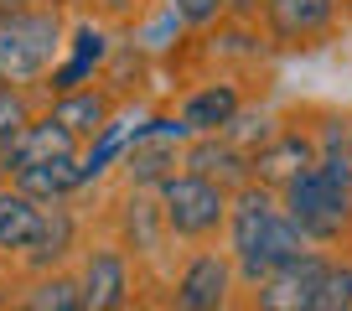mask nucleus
Wrapping results in <instances>:
<instances>
[{
    "instance_id": "a878e982",
    "label": "nucleus",
    "mask_w": 352,
    "mask_h": 311,
    "mask_svg": "<svg viewBox=\"0 0 352 311\" xmlns=\"http://www.w3.org/2000/svg\"><path fill=\"white\" fill-rule=\"evenodd\" d=\"M26 6H36V0H0V16H11V11H26Z\"/></svg>"
},
{
    "instance_id": "6ab92c4d",
    "label": "nucleus",
    "mask_w": 352,
    "mask_h": 311,
    "mask_svg": "<svg viewBox=\"0 0 352 311\" xmlns=\"http://www.w3.org/2000/svg\"><path fill=\"white\" fill-rule=\"evenodd\" d=\"M130 130H135V120H124V114H120L99 140L83 145V156H78V187H99V182L120 167V156L130 151Z\"/></svg>"
},
{
    "instance_id": "393cba45",
    "label": "nucleus",
    "mask_w": 352,
    "mask_h": 311,
    "mask_svg": "<svg viewBox=\"0 0 352 311\" xmlns=\"http://www.w3.org/2000/svg\"><path fill=\"white\" fill-rule=\"evenodd\" d=\"M259 11H264V0H228V16H243V21L259 16Z\"/></svg>"
},
{
    "instance_id": "1a4fd4ad",
    "label": "nucleus",
    "mask_w": 352,
    "mask_h": 311,
    "mask_svg": "<svg viewBox=\"0 0 352 311\" xmlns=\"http://www.w3.org/2000/svg\"><path fill=\"white\" fill-rule=\"evenodd\" d=\"M311 167H316V135L280 125V130L249 156V182H259V187H270V192H285L290 182H296L300 171H311Z\"/></svg>"
},
{
    "instance_id": "6e6552de",
    "label": "nucleus",
    "mask_w": 352,
    "mask_h": 311,
    "mask_svg": "<svg viewBox=\"0 0 352 311\" xmlns=\"http://www.w3.org/2000/svg\"><path fill=\"white\" fill-rule=\"evenodd\" d=\"M114 244L135 259V265H161L171 255V233H166V218H161V202L155 192H130L124 187L120 208H114Z\"/></svg>"
},
{
    "instance_id": "dca6fc26",
    "label": "nucleus",
    "mask_w": 352,
    "mask_h": 311,
    "mask_svg": "<svg viewBox=\"0 0 352 311\" xmlns=\"http://www.w3.org/2000/svg\"><path fill=\"white\" fill-rule=\"evenodd\" d=\"M182 171L208 177V182H218V187H228V192L249 187V156H243L233 140H223V135H197V140H187Z\"/></svg>"
},
{
    "instance_id": "0eeeda50",
    "label": "nucleus",
    "mask_w": 352,
    "mask_h": 311,
    "mask_svg": "<svg viewBox=\"0 0 352 311\" xmlns=\"http://www.w3.org/2000/svg\"><path fill=\"white\" fill-rule=\"evenodd\" d=\"M239 275L223 249H192L166 280V306L171 311H228Z\"/></svg>"
},
{
    "instance_id": "aec40b11",
    "label": "nucleus",
    "mask_w": 352,
    "mask_h": 311,
    "mask_svg": "<svg viewBox=\"0 0 352 311\" xmlns=\"http://www.w3.org/2000/svg\"><path fill=\"white\" fill-rule=\"evenodd\" d=\"M11 187L26 192L32 202H73V192H83L78 187V161H47V167L16 171Z\"/></svg>"
},
{
    "instance_id": "b1692460",
    "label": "nucleus",
    "mask_w": 352,
    "mask_h": 311,
    "mask_svg": "<svg viewBox=\"0 0 352 311\" xmlns=\"http://www.w3.org/2000/svg\"><path fill=\"white\" fill-rule=\"evenodd\" d=\"M83 6H88V16H99V21H135L151 0H83Z\"/></svg>"
},
{
    "instance_id": "7ed1b4c3",
    "label": "nucleus",
    "mask_w": 352,
    "mask_h": 311,
    "mask_svg": "<svg viewBox=\"0 0 352 311\" xmlns=\"http://www.w3.org/2000/svg\"><path fill=\"white\" fill-rule=\"evenodd\" d=\"M155 202H161V218L171 244H192V249H208L223 228H228V202L233 192L218 187L208 177H192V171H176L171 182L155 187Z\"/></svg>"
},
{
    "instance_id": "f8f14e48",
    "label": "nucleus",
    "mask_w": 352,
    "mask_h": 311,
    "mask_svg": "<svg viewBox=\"0 0 352 311\" xmlns=\"http://www.w3.org/2000/svg\"><path fill=\"white\" fill-rule=\"evenodd\" d=\"M259 16H264L270 42L306 47V42H316V36L331 32V21H337V0H264Z\"/></svg>"
},
{
    "instance_id": "423d86ee",
    "label": "nucleus",
    "mask_w": 352,
    "mask_h": 311,
    "mask_svg": "<svg viewBox=\"0 0 352 311\" xmlns=\"http://www.w3.org/2000/svg\"><path fill=\"white\" fill-rule=\"evenodd\" d=\"M73 280L83 296V311H130L135 301V259L114 239H88L78 249Z\"/></svg>"
},
{
    "instance_id": "a211bd4d",
    "label": "nucleus",
    "mask_w": 352,
    "mask_h": 311,
    "mask_svg": "<svg viewBox=\"0 0 352 311\" xmlns=\"http://www.w3.org/2000/svg\"><path fill=\"white\" fill-rule=\"evenodd\" d=\"M11 311H83L73 270H52V275H21Z\"/></svg>"
},
{
    "instance_id": "ddd939ff",
    "label": "nucleus",
    "mask_w": 352,
    "mask_h": 311,
    "mask_svg": "<svg viewBox=\"0 0 352 311\" xmlns=\"http://www.w3.org/2000/svg\"><path fill=\"white\" fill-rule=\"evenodd\" d=\"M42 109L52 114V120L63 125V130L73 135L78 145L99 140V135L109 130L114 120H120V99H114V94L104 89V83H88V89H78V94H63V99H47Z\"/></svg>"
},
{
    "instance_id": "f3484780",
    "label": "nucleus",
    "mask_w": 352,
    "mask_h": 311,
    "mask_svg": "<svg viewBox=\"0 0 352 311\" xmlns=\"http://www.w3.org/2000/svg\"><path fill=\"white\" fill-rule=\"evenodd\" d=\"M42 218H47V202H32L26 192H16L11 182L0 187V259L6 265H21L26 249L36 244L42 233Z\"/></svg>"
},
{
    "instance_id": "9d476101",
    "label": "nucleus",
    "mask_w": 352,
    "mask_h": 311,
    "mask_svg": "<svg viewBox=\"0 0 352 311\" xmlns=\"http://www.w3.org/2000/svg\"><path fill=\"white\" fill-rule=\"evenodd\" d=\"M327 265H331V259L311 249V255H300L296 265L275 270V275H264L259 286H249V311H311Z\"/></svg>"
},
{
    "instance_id": "9b49d317",
    "label": "nucleus",
    "mask_w": 352,
    "mask_h": 311,
    "mask_svg": "<svg viewBox=\"0 0 352 311\" xmlns=\"http://www.w3.org/2000/svg\"><path fill=\"white\" fill-rule=\"evenodd\" d=\"M83 249V218L73 213V202H47V218L36 244L26 249V259L16 270L21 275H52V270H67V259Z\"/></svg>"
},
{
    "instance_id": "20e7f679",
    "label": "nucleus",
    "mask_w": 352,
    "mask_h": 311,
    "mask_svg": "<svg viewBox=\"0 0 352 311\" xmlns=\"http://www.w3.org/2000/svg\"><path fill=\"white\" fill-rule=\"evenodd\" d=\"M192 130L182 114H145L130 130V151L120 156V182L130 192H155L182 171V151H187Z\"/></svg>"
},
{
    "instance_id": "412c9836",
    "label": "nucleus",
    "mask_w": 352,
    "mask_h": 311,
    "mask_svg": "<svg viewBox=\"0 0 352 311\" xmlns=\"http://www.w3.org/2000/svg\"><path fill=\"white\" fill-rule=\"evenodd\" d=\"M36 114H42V94H26V89L0 83V145H6V151H11V140L36 120Z\"/></svg>"
},
{
    "instance_id": "f03ea898",
    "label": "nucleus",
    "mask_w": 352,
    "mask_h": 311,
    "mask_svg": "<svg viewBox=\"0 0 352 311\" xmlns=\"http://www.w3.org/2000/svg\"><path fill=\"white\" fill-rule=\"evenodd\" d=\"M67 0H36L26 11L0 16V83L42 94L67 47Z\"/></svg>"
},
{
    "instance_id": "39448f33",
    "label": "nucleus",
    "mask_w": 352,
    "mask_h": 311,
    "mask_svg": "<svg viewBox=\"0 0 352 311\" xmlns=\"http://www.w3.org/2000/svg\"><path fill=\"white\" fill-rule=\"evenodd\" d=\"M114 52H120V36H114V26L83 11L73 26H67L63 63H57V67H52V78H47L42 104H47V99H63V94H78V89H88V83H99Z\"/></svg>"
},
{
    "instance_id": "f257e3e1",
    "label": "nucleus",
    "mask_w": 352,
    "mask_h": 311,
    "mask_svg": "<svg viewBox=\"0 0 352 311\" xmlns=\"http://www.w3.org/2000/svg\"><path fill=\"white\" fill-rule=\"evenodd\" d=\"M223 239H228L223 255L233 259V275H239L243 286H259L264 275H275V270L296 265L300 255H311V244L300 239L296 223H290L280 192L259 187V182H249V187L233 192Z\"/></svg>"
},
{
    "instance_id": "cd10ccee",
    "label": "nucleus",
    "mask_w": 352,
    "mask_h": 311,
    "mask_svg": "<svg viewBox=\"0 0 352 311\" xmlns=\"http://www.w3.org/2000/svg\"><path fill=\"white\" fill-rule=\"evenodd\" d=\"M347 145H352V130H347Z\"/></svg>"
},
{
    "instance_id": "bb28decb",
    "label": "nucleus",
    "mask_w": 352,
    "mask_h": 311,
    "mask_svg": "<svg viewBox=\"0 0 352 311\" xmlns=\"http://www.w3.org/2000/svg\"><path fill=\"white\" fill-rule=\"evenodd\" d=\"M11 275H21V270H16V265H6V259H0V280H11Z\"/></svg>"
},
{
    "instance_id": "4468645a",
    "label": "nucleus",
    "mask_w": 352,
    "mask_h": 311,
    "mask_svg": "<svg viewBox=\"0 0 352 311\" xmlns=\"http://www.w3.org/2000/svg\"><path fill=\"white\" fill-rule=\"evenodd\" d=\"M176 114H182V125L192 130V140H197V135H223L243 114V89L233 78H208V83H197L192 94H182Z\"/></svg>"
},
{
    "instance_id": "4be33fe9",
    "label": "nucleus",
    "mask_w": 352,
    "mask_h": 311,
    "mask_svg": "<svg viewBox=\"0 0 352 311\" xmlns=\"http://www.w3.org/2000/svg\"><path fill=\"white\" fill-rule=\"evenodd\" d=\"M311 311H352V259H331L327 265Z\"/></svg>"
},
{
    "instance_id": "2eb2a0df",
    "label": "nucleus",
    "mask_w": 352,
    "mask_h": 311,
    "mask_svg": "<svg viewBox=\"0 0 352 311\" xmlns=\"http://www.w3.org/2000/svg\"><path fill=\"white\" fill-rule=\"evenodd\" d=\"M78 156H83V145H78L73 135H67L63 125H57L52 114L42 109V114H36V120L11 140V151H6V167H11V177H16V171L47 167V161H78Z\"/></svg>"
},
{
    "instance_id": "5701e85b",
    "label": "nucleus",
    "mask_w": 352,
    "mask_h": 311,
    "mask_svg": "<svg viewBox=\"0 0 352 311\" xmlns=\"http://www.w3.org/2000/svg\"><path fill=\"white\" fill-rule=\"evenodd\" d=\"M171 11L182 16V21H187V32L192 26H218L223 16H228V0H171Z\"/></svg>"
}]
</instances>
